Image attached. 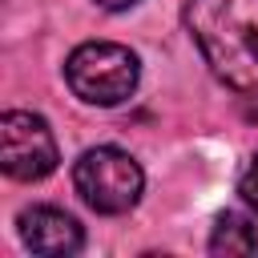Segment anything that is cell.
I'll return each mask as SVG.
<instances>
[{
  "label": "cell",
  "instance_id": "cell-8",
  "mask_svg": "<svg viewBox=\"0 0 258 258\" xmlns=\"http://www.w3.org/2000/svg\"><path fill=\"white\" fill-rule=\"evenodd\" d=\"M101 8H109V12H117V8H133L137 0H97Z\"/></svg>",
  "mask_w": 258,
  "mask_h": 258
},
{
  "label": "cell",
  "instance_id": "cell-3",
  "mask_svg": "<svg viewBox=\"0 0 258 258\" xmlns=\"http://www.w3.org/2000/svg\"><path fill=\"white\" fill-rule=\"evenodd\" d=\"M73 185L81 194V202L97 214H125L137 206L141 198V185H145V173L141 165L117 149V145H97V149H85L73 165Z\"/></svg>",
  "mask_w": 258,
  "mask_h": 258
},
{
  "label": "cell",
  "instance_id": "cell-5",
  "mask_svg": "<svg viewBox=\"0 0 258 258\" xmlns=\"http://www.w3.org/2000/svg\"><path fill=\"white\" fill-rule=\"evenodd\" d=\"M20 226V242L32 250V254H44V258H69L81 250L85 234H81V222L56 206H32L16 218Z\"/></svg>",
  "mask_w": 258,
  "mask_h": 258
},
{
  "label": "cell",
  "instance_id": "cell-7",
  "mask_svg": "<svg viewBox=\"0 0 258 258\" xmlns=\"http://www.w3.org/2000/svg\"><path fill=\"white\" fill-rule=\"evenodd\" d=\"M238 194H242V202H246L250 210H258V153H254L250 165L242 169V177H238Z\"/></svg>",
  "mask_w": 258,
  "mask_h": 258
},
{
  "label": "cell",
  "instance_id": "cell-1",
  "mask_svg": "<svg viewBox=\"0 0 258 258\" xmlns=\"http://www.w3.org/2000/svg\"><path fill=\"white\" fill-rule=\"evenodd\" d=\"M185 28L234 93H258V0H185Z\"/></svg>",
  "mask_w": 258,
  "mask_h": 258
},
{
  "label": "cell",
  "instance_id": "cell-6",
  "mask_svg": "<svg viewBox=\"0 0 258 258\" xmlns=\"http://www.w3.org/2000/svg\"><path fill=\"white\" fill-rule=\"evenodd\" d=\"M210 254L218 258H254L258 254V222L246 214H222L210 234Z\"/></svg>",
  "mask_w": 258,
  "mask_h": 258
},
{
  "label": "cell",
  "instance_id": "cell-2",
  "mask_svg": "<svg viewBox=\"0 0 258 258\" xmlns=\"http://www.w3.org/2000/svg\"><path fill=\"white\" fill-rule=\"evenodd\" d=\"M137 77H141L137 56L113 40H89L73 48L64 60V81L85 105H105V109L121 105L125 97H133Z\"/></svg>",
  "mask_w": 258,
  "mask_h": 258
},
{
  "label": "cell",
  "instance_id": "cell-4",
  "mask_svg": "<svg viewBox=\"0 0 258 258\" xmlns=\"http://www.w3.org/2000/svg\"><path fill=\"white\" fill-rule=\"evenodd\" d=\"M0 165L16 181H40L56 169V137L44 117L8 109L0 117Z\"/></svg>",
  "mask_w": 258,
  "mask_h": 258
}]
</instances>
